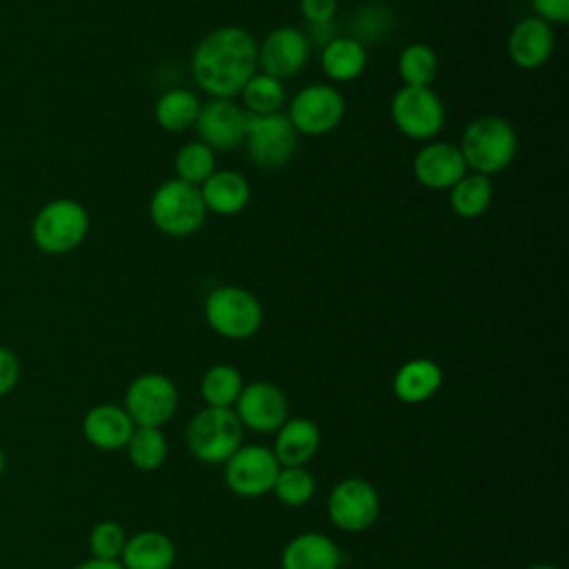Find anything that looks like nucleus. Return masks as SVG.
Returning a JSON list of instances; mask_svg holds the SVG:
<instances>
[{
    "label": "nucleus",
    "mask_w": 569,
    "mask_h": 569,
    "mask_svg": "<svg viewBox=\"0 0 569 569\" xmlns=\"http://www.w3.org/2000/svg\"><path fill=\"white\" fill-rule=\"evenodd\" d=\"M256 64L258 44L242 27L213 29L198 42L191 56V71L198 84L216 98L240 93Z\"/></svg>",
    "instance_id": "nucleus-1"
},
{
    "label": "nucleus",
    "mask_w": 569,
    "mask_h": 569,
    "mask_svg": "<svg viewBox=\"0 0 569 569\" xmlns=\"http://www.w3.org/2000/svg\"><path fill=\"white\" fill-rule=\"evenodd\" d=\"M458 149L467 169L489 178L509 167L518 149V138L507 120L498 116H480L467 124Z\"/></svg>",
    "instance_id": "nucleus-2"
},
{
    "label": "nucleus",
    "mask_w": 569,
    "mask_h": 569,
    "mask_svg": "<svg viewBox=\"0 0 569 569\" xmlns=\"http://www.w3.org/2000/svg\"><path fill=\"white\" fill-rule=\"evenodd\" d=\"M151 222L167 236L182 238L198 231L204 222V202L200 189L184 180L162 182L149 202Z\"/></svg>",
    "instance_id": "nucleus-3"
},
{
    "label": "nucleus",
    "mask_w": 569,
    "mask_h": 569,
    "mask_svg": "<svg viewBox=\"0 0 569 569\" xmlns=\"http://www.w3.org/2000/svg\"><path fill=\"white\" fill-rule=\"evenodd\" d=\"M242 431L244 427L233 409L207 407L191 418L187 427V447L207 465L224 462L242 445Z\"/></svg>",
    "instance_id": "nucleus-4"
},
{
    "label": "nucleus",
    "mask_w": 569,
    "mask_h": 569,
    "mask_svg": "<svg viewBox=\"0 0 569 569\" xmlns=\"http://www.w3.org/2000/svg\"><path fill=\"white\" fill-rule=\"evenodd\" d=\"M209 327L229 340H244L260 329L262 307L258 298L242 287H218L204 300Z\"/></svg>",
    "instance_id": "nucleus-5"
},
{
    "label": "nucleus",
    "mask_w": 569,
    "mask_h": 569,
    "mask_svg": "<svg viewBox=\"0 0 569 569\" xmlns=\"http://www.w3.org/2000/svg\"><path fill=\"white\" fill-rule=\"evenodd\" d=\"M89 231V216L76 200L60 198L44 204L31 227L33 242L44 253H67L76 249Z\"/></svg>",
    "instance_id": "nucleus-6"
},
{
    "label": "nucleus",
    "mask_w": 569,
    "mask_h": 569,
    "mask_svg": "<svg viewBox=\"0 0 569 569\" xmlns=\"http://www.w3.org/2000/svg\"><path fill=\"white\" fill-rule=\"evenodd\" d=\"M244 144L247 156L256 167L278 169L291 160L298 144V131L280 111L264 116L247 113Z\"/></svg>",
    "instance_id": "nucleus-7"
},
{
    "label": "nucleus",
    "mask_w": 569,
    "mask_h": 569,
    "mask_svg": "<svg viewBox=\"0 0 569 569\" xmlns=\"http://www.w3.org/2000/svg\"><path fill=\"white\" fill-rule=\"evenodd\" d=\"M178 409V389L162 373H142L124 391V411L136 427L160 429Z\"/></svg>",
    "instance_id": "nucleus-8"
},
{
    "label": "nucleus",
    "mask_w": 569,
    "mask_h": 569,
    "mask_svg": "<svg viewBox=\"0 0 569 569\" xmlns=\"http://www.w3.org/2000/svg\"><path fill=\"white\" fill-rule=\"evenodd\" d=\"M396 127L413 140H429L445 124V107L431 87H402L391 100Z\"/></svg>",
    "instance_id": "nucleus-9"
},
{
    "label": "nucleus",
    "mask_w": 569,
    "mask_h": 569,
    "mask_svg": "<svg viewBox=\"0 0 569 569\" xmlns=\"http://www.w3.org/2000/svg\"><path fill=\"white\" fill-rule=\"evenodd\" d=\"M380 511V498L371 482L365 478L340 480L327 500L329 520L349 533H360L369 529Z\"/></svg>",
    "instance_id": "nucleus-10"
},
{
    "label": "nucleus",
    "mask_w": 569,
    "mask_h": 569,
    "mask_svg": "<svg viewBox=\"0 0 569 569\" xmlns=\"http://www.w3.org/2000/svg\"><path fill=\"white\" fill-rule=\"evenodd\" d=\"M280 465L271 449L247 445L238 447L224 460V482L227 487L244 498H256L273 489Z\"/></svg>",
    "instance_id": "nucleus-11"
},
{
    "label": "nucleus",
    "mask_w": 569,
    "mask_h": 569,
    "mask_svg": "<svg viewBox=\"0 0 569 569\" xmlns=\"http://www.w3.org/2000/svg\"><path fill=\"white\" fill-rule=\"evenodd\" d=\"M345 116V100L338 89L329 84H309L296 93L289 104V122L298 133L322 136L329 133Z\"/></svg>",
    "instance_id": "nucleus-12"
},
{
    "label": "nucleus",
    "mask_w": 569,
    "mask_h": 569,
    "mask_svg": "<svg viewBox=\"0 0 569 569\" xmlns=\"http://www.w3.org/2000/svg\"><path fill=\"white\" fill-rule=\"evenodd\" d=\"M233 407L240 425L256 433H276L289 413V402L282 389L267 380H256L242 387Z\"/></svg>",
    "instance_id": "nucleus-13"
},
{
    "label": "nucleus",
    "mask_w": 569,
    "mask_h": 569,
    "mask_svg": "<svg viewBox=\"0 0 569 569\" xmlns=\"http://www.w3.org/2000/svg\"><path fill=\"white\" fill-rule=\"evenodd\" d=\"M196 127L200 142H204L211 151H231L244 142L247 111L227 98H216L200 107Z\"/></svg>",
    "instance_id": "nucleus-14"
},
{
    "label": "nucleus",
    "mask_w": 569,
    "mask_h": 569,
    "mask_svg": "<svg viewBox=\"0 0 569 569\" xmlns=\"http://www.w3.org/2000/svg\"><path fill=\"white\" fill-rule=\"evenodd\" d=\"M309 60V40L293 27L273 29L258 47V64L262 73L278 80L296 76Z\"/></svg>",
    "instance_id": "nucleus-15"
},
{
    "label": "nucleus",
    "mask_w": 569,
    "mask_h": 569,
    "mask_svg": "<svg viewBox=\"0 0 569 569\" xmlns=\"http://www.w3.org/2000/svg\"><path fill=\"white\" fill-rule=\"evenodd\" d=\"M413 173L420 184L433 191L451 189L465 173L467 164L462 153L451 142H431L413 158Z\"/></svg>",
    "instance_id": "nucleus-16"
},
{
    "label": "nucleus",
    "mask_w": 569,
    "mask_h": 569,
    "mask_svg": "<svg viewBox=\"0 0 569 569\" xmlns=\"http://www.w3.org/2000/svg\"><path fill=\"white\" fill-rule=\"evenodd\" d=\"M136 425L131 422L124 407L118 405H96L82 418V433L89 445L102 451L124 449Z\"/></svg>",
    "instance_id": "nucleus-17"
},
{
    "label": "nucleus",
    "mask_w": 569,
    "mask_h": 569,
    "mask_svg": "<svg viewBox=\"0 0 569 569\" xmlns=\"http://www.w3.org/2000/svg\"><path fill=\"white\" fill-rule=\"evenodd\" d=\"M553 49V31L549 22L538 16L522 18L509 33L507 51L509 58L522 69H538L547 62Z\"/></svg>",
    "instance_id": "nucleus-18"
},
{
    "label": "nucleus",
    "mask_w": 569,
    "mask_h": 569,
    "mask_svg": "<svg viewBox=\"0 0 569 569\" xmlns=\"http://www.w3.org/2000/svg\"><path fill=\"white\" fill-rule=\"evenodd\" d=\"M320 449V429L309 418H291L276 431L273 456L280 467H305Z\"/></svg>",
    "instance_id": "nucleus-19"
},
{
    "label": "nucleus",
    "mask_w": 569,
    "mask_h": 569,
    "mask_svg": "<svg viewBox=\"0 0 569 569\" xmlns=\"http://www.w3.org/2000/svg\"><path fill=\"white\" fill-rule=\"evenodd\" d=\"M340 562L342 553L331 538L307 531L287 542L280 569H340Z\"/></svg>",
    "instance_id": "nucleus-20"
},
{
    "label": "nucleus",
    "mask_w": 569,
    "mask_h": 569,
    "mask_svg": "<svg viewBox=\"0 0 569 569\" xmlns=\"http://www.w3.org/2000/svg\"><path fill=\"white\" fill-rule=\"evenodd\" d=\"M120 562L124 569H171L176 562V547L162 531H138L127 538Z\"/></svg>",
    "instance_id": "nucleus-21"
},
{
    "label": "nucleus",
    "mask_w": 569,
    "mask_h": 569,
    "mask_svg": "<svg viewBox=\"0 0 569 569\" xmlns=\"http://www.w3.org/2000/svg\"><path fill=\"white\" fill-rule=\"evenodd\" d=\"M202 202L207 211H213L218 216H236L240 213L249 202V182L238 171H213L200 189Z\"/></svg>",
    "instance_id": "nucleus-22"
},
{
    "label": "nucleus",
    "mask_w": 569,
    "mask_h": 569,
    "mask_svg": "<svg viewBox=\"0 0 569 569\" xmlns=\"http://www.w3.org/2000/svg\"><path fill=\"white\" fill-rule=\"evenodd\" d=\"M442 385V369L427 358L405 362L393 376V393L407 405L429 400Z\"/></svg>",
    "instance_id": "nucleus-23"
},
{
    "label": "nucleus",
    "mask_w": 569,
    "mask_h": 569,
    "mask_svg": "<svg viewBox=\"0 0 569 569\" xmlns=\"http://www.w3.org/2000/svg\"><path fill=\"white\" fill-rule=\"evenodd\" d=\"M320 62L327 78L349 82L362 73L367 64V51L353 38H331L322 49Z\"/></svg>",
    "instance_id": "nucleus-24"
},
{
    "label": "nucleus",
    "mask_w": 569,
    "mask_h": 569,
    "mask_svg": "<svg viewBox=\"0 0 569 569\" xmlns=\"http://www.w3.org/2000/svg\"><path fill=\"white\" fill-rule=\"evenodd\" d=\"M200 102L189 89H169L156 102V120L167 131H184L196 124Z\"/></svg>",
    "instance_id": "nucleus-25"
},
{
    "label": "nucleus",
    "mask_w": 569,
    "mask_h": 569,
    "mask_svg": "<svg viewBox=\"0 0 569 569\" xmlns=\"http://www.w3.org/2000/svg\"><path fill=\"white\" fill-rule=\"evenodd\" d=\"M451 209L462 218H476L487 211L491 202V182L482 173H465L449 196Z\"/></svg>",
    "instance_id": "nucleus-26"
},
{
    "label": "nucleus",
    "mask_w": 569,
    "mask_h": 569,
    "mask_svg": "<svg viewBox=\"0 0 569 569\" xmlns=\"http://www.w3.org/2000/svg\"><path fill=\"white\" fill-rule=\"evenodd\" d=\"M242 378L236 367L231 365H213L207 369L200 382L202 398L207 407H220V409H231L242 391Z\"/></svg>",
    "instance_id": "nucleus-27"
},
{
    "label": "nucleus",
    "mask_w": 569,
    "mask_h": 569,
    "mask_svg": "<svg viewBox=\"0 0 569 569\" xmlns=\"http://www.w3.org/2000/svg\"><path fill=\"white\" fill-rule=\"evenodd\" d=\"M124 449L136 469L153 471L167 458V438L156 427H136L131 431Z\"/></svg>",
    "instance_id": "nucleus-28"
},
{
    "label": "nucleus",
    "mask_w": 569,
    "mask_h": 569,
    "mask_svg": "<svg viewBox=\"0 0 569 569\" xmlns=\"http://www.w3.org/2000/svg\"><path fill=\"white\" fill-rule=\"evenodd\" d=\"M240 93H242L244 107L249 109L247 113H253V116L276 113L284 102L282 80L267 73H253Z\"/></svg>",
    "instance_id": "nucleus-29"
},
{
    "label": "nucleus",
    "mask_w": 569,
    "mask_h": 569,
    "mask_svg": "<svg viewBox=\"0 0 569 569\" xmlns=\"http://www.w3.org/2000/svg\"><path fill=\"white\" fill-rule=\"evenodd\" d=\"M398 73L407 87H429L438 73V58L422 42L409 44L398 58Z\"/></svg>",
    "instance_id": "nucleus-30"
},
{
    "label": "nucleus",
    "mask_w": 569,
    "mask_h": 569,
    "mask_svg": "<svg viewBox=\"0 0 569 569\" xmlns=\"http://www.w3.org/2000/svg\"><path fill=\"white\" fill-rule=\"evenodd\" d=\"M271 491L282 505L302 507L313 498L316 480L305 467H280Z\"/></svg>",
    "instance_id": "nucleus-31"
},
{
    "label": "nucleus",
    "mask_w": 569,
    "mask_h": 569,
    "mask_svg": "<svg viewBox=\"0 0 569 569\" xmlns=\"http://www.w3.org/2000/svg\"><path fill=\"white\" fill-rule=\"evenodd\" d=\"M178 180L189 184L204 182L216 171V156L204 142H187L173 160Z\"/></svg>",
    "instance_id": "nucleus-32"
},
{
    "label": "nucleus",
    "mask_w": 569,
    "mask_h": 569,
    "mask_svg": "<svg viewBox=\"0 0 569 569\" xmlns=\"http://www.w3.org/2000/svg\"><path fill=\"white\" fill-rule=\"evenodd\" d=\"M127 542V531L120 522L102 520L89 533V549L93 558L102 560H120V553Z\"/></svg>",
    "instance_id": "nucleus-33"
},
{
    "label": "nucleus",
    "mask_w": 569,
    "mask_h": 569,
    "mask_svg": "<svg viewBox=\"0 0 569 569\" xmlns=\"http://www.w3.org/2000/svg\"><path fill=\"white\" fill-rule=\"evenodd\" d=\"M336 7H338L336 0H300V11L305 20L313 27L329 24L336 13Z\"/></svg>",
    "instance_id": "nucleus-34"
},
{
    "label": "nucleus",
    "mask_w": 569,
    "mask_h": 569,
    "mask_svg": "<svg viewBox=\"0 0 569 569\" xmlns=\"http://www.w3.org/2000/svg\"><path fill=\"white\" fill-rule=\"evenodd\" d=\"M20 378V362L16 353L7 347H0V398L7 396Z\"/></svg>",
    "instance_id": "nucleus-35"
},
{
    "label": "nucleus",
    "mask_w": 569,
    "mask_h": 569,
    "mask_svg": "<svg viewBox=\"0 0 569 569\" xmlns=\"http://www.w3.org/2000/svg\"><path fill=\"white\" fill-rule=\"evenodd\" d=\"M536 16L545 22H567L569 0H531Z\"/></svg>",
    "instance_id": "nucleus-36"
},
{
    "label": "nucleus",
    "mask_w": 569,
    "mask_h": 569,
    "mask_svg": "<svg viewBox=\"0 0 569 569\" xmlns=\"http://www.w3.org/2000/svg\"><path fill=\"white\" fill-rule=\"evenodd\" d=\"M73 569H124L120 560H102V558H89L84 562H80Z\"/></svg>",
    "instance_id": "nucleus-37"
},
{
    "label": "nucleus",
    "mask_w": 569,
    "mask_h": 569,
    "mask_svg": "<svg viewBox=\"0 0 569 569\" xmlns=\"http://www.w3.org/2000/svg\"><path fill=\"white\" fill-rule=\"evenodd\" d=\"M527 569H558V567H553V565H531Z\"/></svg>",
    "instance_id": "nucleus-38"
},
{
    "label": "nucleus",
    "mask_w": 569,
    "mask_h": 569,
    "mask_svg": "<svg viewBox=\"0 0 569 569\" xmlns=\"http://www.w3.org/2000/svg\"><path fill=\"white\" fill-rule=\"evenodd\" d=\"M2 471H4V453L0 449V478H2Z\"/></svg>",
    "instance_id": "nucleus-39"
}]
</instances>
